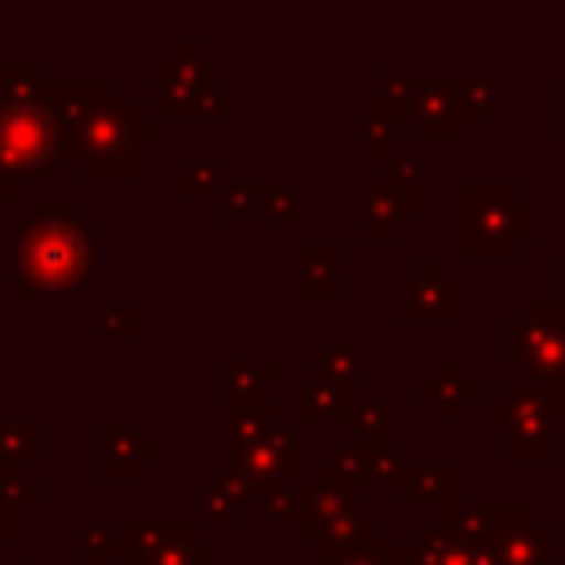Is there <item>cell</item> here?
Here are the masks:
<instances>
[{
  "label": "cell",
  "instance_id": "obj_36",
  "mask_svg": "<svg viewBox=\"0 0 565 565\" xmlns=\"http://www.w3.org/2000/svg\"><path fill=\"white\" fill-rule=\"evenodd\" d=\"M238 499L225 490V486H216V481H207L203 490H199V521H212V525H221V521H234L238 516Z\"/></svg>",
  "mask_w": 565,
  "mask_h": 565
},
{
  "label": "cell",
  "instance_id": "obj_21",
  "mask_svg": "<svg viewBox=\"0 0 565 565\" xmlns=\"http://www.w3.org/2000/svg\"><path fill=\"white\" fill-rule=\"evenodd\" d=\"M402 455H397V446H384V441H353V446H344L335 459H331V468L340 472V477H349L353 486H366V481H393L397 472H402Z\"/></svg>",
  "mask_w": 565,
  "mask_h": 565
},
{
  "label": "cell",
  "instance_id": "obj_25",
  "mask_svg": "<svg viewBox=\"0 0 565 565\" xmlns=\"http://www.w3.org/2000/svg\"><path fill=\"white\" fill-rule=\"evenodd\" d=\"M75 552L84 561H102V565H115V561H128L124 552V525H102V521H88L75 530Z\"/></svg>",
  "mask_w": 565,
  "mask_h": 565
},
{
  "label": "cell",
  "instance_id": "obj_28",
  "mask_svg": "<svg viewBox=\"0 0 565 565\" xmlns=\"http://www.w3.org/2000/svg\"><path fill=\"white\" fill-rule=\"evenodd\" d=\"M455 106L463 119H499L503 115V93L494 79H459L455 84Z\"/></svg>",
  "mask_w": 565,
  "mask_h": 565
},
{
  "label": "cell",
  "instance_id": "obj_18",
  "mask_svg": "<svg viewBox=\"0 0 565 565\" xmlns=\"http://www.w3.org/2000/svg\"><path fill=\"white\" fill-rule=\"evenodd\" d=\"M402 225H406V212L393 199V190L380 177H366L358 185V234L366 243H393L402 234Z\"/></svg>",
  "mask_w": 565,
  "mask_h": 565
},
{
  "label": "cell",
  "instance_id": "obj_10",
  "mask_svg": "<svg viewBox=\"0 0 565 565\" xmlns=\"http://www.w3.org/2000/svg\"><path fill=\"white\" fill-rule=\"evenodd\" d=\"M397 499L402 503H433L437 508V525L455 530L459 512H463V468L455 459L441 463H402V472L393 477Z\"/></svg>",
  "mask_w": 565,
  "mask_h": 565
},
{
  "label": "cell",
  "instance_id": "obj_12",
  "mask_svg": "<svg viewBox=\"0 0 565 565\" xmlns=\"http://www.w3.org/2000/svg\"><path fill=\"white\" fill-rule=\"evenodd\" d=\"M230 468H238L256 490L274 486V481H296L300 468V450H296V433L287 424H278L269 437H260L252 450H243L238 459H230Z\"/></svg>",
  "mask_w": 565,
  "mask_h": 565
},
{
  "label": "cell",
  "instance_id": "obj_4",
  "mask_svg": "<svg viewBox=\"0 0 565 565\" xmlns=\"http://www.w3.org/2000/svg\"><path fill=\"white\" fill-rule=\"evenodd\" d=\"M499 358L516 380L565 388V300H521L499 322Z\"/></svg>",
  "mask_w": 565,
  "mask_h": 565
},
{
  "label": "cell",
  "instance_id": "obj_35",
  "mask_svg": "<svg viewBox=\"0 0 565 565\" xmlns=\"http://www.w3.org/2000/svg\"><path fill=\"white\" fill-rule=\"evenodd\" d=\"M260 216H282V221H296L300 216V190L296 185H282V181H260Z\"/></svg>",
  "mask_w": 565,
  "mask_h": 565
},
{
  "label": "cell",
  "instance_id": "obj_24",
  "mask_svg": "<svg viewBox=\"0 0 565 565\" xmlns=\"http://www.w3.org/2000/svg\"><path fill=\"white\" fill-rule=\"evenodd\" d=\"M40 455V424L9 419L0 424V472H22Z\"/></svg>",
  "mask_w": 565,
  "mask_h": 565
},
{
  "label": "cell",
  "instance_id": "obj_3",
  "mask_svg": "<svg viewBox=\"0 0 565 565\" xmlns=\"http://www.w3.org/2000/svg\"><path fill=\"white\" fill-rule=\"evenodd\" d=\"M543 234V203L516 177L459 181V260H516Z\"/></svg>",
  "mask_w": 565,
  "mask_h": 565
},
{
  "label": "cell",
  "instance_id": "obj_30",
  "mask_svg": "<svg viewBox=\"0 0 565 565\" xmlns=\"http://www.w3.org/2000/svg\"><path fill=\"white\" fill-rule=\"evenodd\" d=\"M318 561L322 565H397L388 543H322Z\"/></svg>",
  "mask_w": 565,
  "mask_h": 565
},
{
  "label": "cell",
  "instance_id": "obj_38",
  "mask_svg": "<svg viewBox=\"0 0 565 565\" xmlns=\"http://www.w3.org/2000/svg\"><path fill=\"white\" fill-rule=\"evenodd\" d=\"M0 499H9L13 508L18 503H35L40 499V481L22 477V472H0Z\"/></svg>",
  "mask_w": 565,
  "mask_h": 565
},
{
  "label": "cell",
  "instance_id": "obj_43",
  "mask_svg": "<svg viewBox=\"0 0 565 565\" xmlns=\"http://www.w3.org/2000/svg\"><path fill=\"white\" fill-rule=\"evenodd\" d=\"M556 406H561V419H565V388H556Z\"/></svg>",
  "mask_w": 565,
  "mask_h": 565
},
{
  "label": "cell",
  "instance_id": "obj_14",
  "mask_svg": "<svg viewBox=\"0 0 565 565\" xmlns=\"http://www.w3.org/2000/svg\"><path fill=\"white\" fill-rule=\"evenodd\" d=\"M415 397L428 402V406H437V415H441L446 424H455V419L481 397V380L463 375V362H459V358H441L437 371L415 384Z\"/></svg>",
  "mask_w": 565,
  "mask_h": 565
},
{
  "label": "cell",
  "instance_id": "obj_32",
  "mask_svg": "<svg viewBox=\"0 0 565 565\" xmlns=\"http://www.w3.org/2000/svg\"><path fill=\"white\" fill-rule=\"evenodd\" d=\"M0 84L4 97H40V62L35 57H0Z\"/></svg>",
  "mask_w": 565,
  "mask_h": 565
},
{
  "label": "cell",
  "instance_id": "obj_41",
  "mask_svg": "<svg viewBox=\"0 0 565 565\" xmlns=\"http://www.w3.org/2000/svg\"><path fill=\"white\" fill-rule=\"evenodd\" d=\"M556 132L565 137V79H561V88H556Z\"/></svg>",
  "mask_w": 565,
  "mask_h": 565
},
{
  "label": "cell",
  "instance_id": "obj_11",
  "mask_svg": "<svg viewBox=\"0 0 565 565\" xmlns=\"http://www.w3.org/2000/svg\"><path fill=\"white\" fill-rule=\"evenodd\" d=\"M282 424V406L260 397V402H247V406H221V424H216V450H221V463L238 459L243 450H252L260 437H269L274 428Z\"/></svg>",
  "mask_w": 565,
  "mask_h": 565
},
{
  "label": "cell",
  "instance_id": "obj_13",
  "mask_svg": "<svg viewBox=\"0 0 565 565\" xmlns=\"http://www.w3.org/2000/svg\"><path fill=\"white\" fill-rule=\"evenodd\" d=\"M97 441H102V463H97L102 481H132L141 472V463H150L159 455V441H150V437H141L115 419L97 424Z\"/></svg>",
  "mask_w": 565,
  "mask_h": 565
},
{
  "label": "cell",
  "instance_id": "obj_1",
  "mask_svg": "<svg viewBox=\"0 0 565 565\" xmlns=\"http://www.w3.org/2000/svg\"><path fill=\"white\" fill-rule=\"evenodd\" d=\"M44 102L62 128L66 159L88 181H132L137 146L154 137V119L137 110V102L119 97L115 79H53L44 84Z\"/></svg>",
  "mask_w": 565,
  "mask_h": 565
},
{
  "label": "cell",
  "instance_id": "obj_7",
  "mask_svg": "<svg viewBox=\"0 0 565 565\" xmlns=\"http://www.w3.org/2000/svg\"><path fill=\"white\" fill-rule=\"evenodd\" d=\"M159 84H163V97L154 106L159 119H207V115L234 119L238 115V106L216 93V62L203 57L194 40H181L177 57L159 62Z\"/></svg>",
  "mask_w": 565,
  "mask_h": 565
},
{
  "label": "cell",
  "instance_id": "obj_37",
  "mask_svg": "<svg viewBox=\"0 0 565 565\" xmlns=\"http://www.w3.org/2000/svg\"><path fill=\"white\" fill-rule=\"evenodd\" d=\"M358 340H331L322 353H318V371L322 375H358Z\"/></svg>",
  "mask_w": 565,
  "mask_h": 565
},
{
  "label": "cell",
  "instance_id": "obj_23",
  "mask_svg": "<svg viewBox=\"0 0 565 565\" xmlns=\"http://www.w3.org/2000/svg\"><path fill=\"white\" fill-rule=\"evenodd\" d=\"M282 366L278 362H243V358H225L221 362V406H247V402H260V384L274 380Z\"/></svg>",
  "mask_w": 565,
  "mask_h": 565
},
{
  "label": "cell",
  "instance_id": "obj_42",
  "mask_svg": "<svg viewBox=\"0 0 565 565\" xmlns=\"http://www.w3.org/2000/svg\"><path fill=\"white\" fill-rule=\"evenodd\" d=\"M556 287H561V291H556V300H565V260L556 265Z\"/></svg>",
  "mask_w": 565,
  "mask_h": 565
},
{
  "label": "cell",
  "instance_id": "obj_26",
  "mask_svg": "<svg viewBox=\"0 0 565 565\" xmlns=\"http://www.w3.org/2000/svg\"><path fill=\"white\" fill-rule=\"evenodd\" d=\"M353 424H358L362 441H384V446H393V441H397V428H402V406H397L393 397H371V402L358 406Z\"/></svg>",
  "mask_w": 565,
  "mask_h": 565
},
{
  "label": "cell",
  "instance_id": "obj_22",
  "mask_svg": "<svg viewBox=\"0 0 565 565\" xmlns=\"http://www.w3.org/2000/svg\"><path fill=\"white\" fill-rule=\"evenodd\" d=\"M512 512H516V499H477V503H463V512L455 521V534L468 547H490L499 539V530L512 521Z\"/></svg>",
  "mask_w": 565,
  "mask_h": 565
},
{
  "label": "cell",
  "instance_id": "obj_15",
  "mask_svg": "<svg viewBox=\"0 0 565 565\" xmlns=\"http://www.w3.org/2000/svg\"><path fill=\"white\" fill-rule=\"evenodd\" d=\"M411 124H415L428 141H455L459 128H463V115H459V106H455V84H441V79H415Z\"/></svg>",
  "mask_w": 565,
  "mask_h": 565
},
{
  "label": "cell",
  "instance_id": "obj_20",
  "mask_svg": "<svg viewBox=\"0 0 565 565\" xmlns=\"http://www.w3.org/2000/svg\"><path fill=\"white\" fill-rule=\"evenodd\" d=\"M397 146H402V119H397L380 97H366V102L358 106V154L384 168L388 159L402 154Z\"/></svg>",
  "mask_w": 565,
  "mask_h": 565
},
{
  "label": "cell",
  "instance_id": "obj_40",
  "mask_svg": "<svg viewBox=\"0 0 565 565\" xmlns=\"http://www.w3.org/2000/svg\"><path fill=\"white\" fill-rule=\"evenodd\" d=\"M190 565H216V543H212V539H203V543H199V552H194V561H190Z\"/></svg>",
  "mask_w": 565,
  "mask_h": 565
},
{
  "label": "cell",
  "instance_id": "obj_8",
  "mask_svg": "<svg viewBox=\"0 0 565 565\" xmlns=\"http://www.w3.org/2000/svg\"><path fill=\"white\" fill-rule=\"evenodd\" d=\"M494 565H561V525L534 499H516L512 521L494 539Z\"/></svg>",
  "mask_w": 565,
  "mask_h": 565
},
{
  "label": "cell",
  "instance_id": "obj_44",
  "mask_svg": "<svg viewBox=\"0 0 565 565\" xmlns=\"http://www.w3.org/2000/svg\"><path fill=\"white\" fill-rule=\"evenodd\" d=\"M62 565H102V561H84V556H75V561H62Z\"/></svg>",
  "mask_w": 565,
  "mask_h": 565
},
{
  "label": "cell",
  "instance_id": "obj_29",
  "mask_svg": "<svg viewBox=\"0 0 565 565\" xmlns=\"http://www.w3.org/2000/svg\"><path fill=\"white\" fill-rule=\"evenodd\" d=\"M216 185H221V163H216L212 154H190V159L181 163V177H177V194H181L185 203H199V199H207Z\"/></svg>",
  "mask_w": 565,
  "mask_h": 565
},
{
  "label": "cell",
  "instance_id": "obj_27",
  "mask_svg": "<svg viewBox=\"0 0 565 565\" xmlns=\"http://www.w3.org/2000/svg\"><path fill=\"white\" fill-rule=\"evenodd\" d=\"M380 181H384V185L393 190V199L402 203L406 225L419 221V163L406 159V154H397V159H388V163L380 168Z\"/></svg>",
  "mask_w": 565,
  "mask_h": 565
},
{
  "label": "cell",
  "instance_id": "obj_33",
  "mask_svg": "<svg viewBox=\"0 0 565 565\" xmlns=\"http://www.w3.org/2000/svg\"><path fill=\"white\" fill-rule=\"evenodd\" d=\"M256 508L274 521H296L300 525V490L296 481H274V486H260L256 490Z\"/></svg>",
  "mask_w": 565,
  "mask_h": 565
},
{
  "label": "cell",
  "instance_id": "obj_2",
  "mask_svg": "<svg viewBox=\"0 0 565 565\" xmlns=\"http://www.w3.org/2000/svg\"><path fill=\"white\" fill-rule=\"evenodd\" d=\"M97 265L93 230L79 221L75 199H40L35 216L18 230V296H71Z\"/></svg>",
  "mask_w": 565,
  "mask_h": 565
},
{
  "label": "cell",
  "instance_id": "obj_5",
  "mask_svg": "<svg viewBox=\"0 0 565 565\" xmlns=\"http://www.w3.org/2000/svg\"><path fill=\"white\" fill-rule=\"evenodd\" d=\"M499 459L503 463H556L561 459L556 388H543L516 375L499 384Z\"/></svg>",
  "mask_w": 565,
  "mask_h": 565
},
{
  "label": "cell",
  "instance_id": "obj_39",
  "mask_svg": "<svg viewBox=\"0 0 565 565\" xmlns=\"http://www.w3.org/2000/svg\"><path fill=\"white\" fill-rule=\"evenodd\" d=\"M13 539H18V508L0 499V543H13Z\"/></svg>",
  "mask_w": 565,
  "mask_h": 565
},
{
  "label": "cell",
  "instance_id": "obj_19",
  "mask_svg": "<svg viewBox=\"0 0 565 565\" xmlns=\"http://www.w3.org/2000/svg\"><path fill=\"white\" fill-rule=\"evenodd\" d=\"M124 525V552L132 565L141 561H154L172 547H185V543H199V525L194 521H119Z\"/></svg>",
  "mask_w": 565,
  "mask_h": 565
},
{
  "label": "cell",
  "instance_id": "obj_34",
  "mask_svg": "<svg viewBox=\"0 0 565 565\" xmlns=\"http://www.w3.org/2000/svg\"><path fill=\"white\" fill-rule=\"evenodd\" d=\"M260 181H238V185H230L225 194H221V203H216V216L221 221H243V216H260Z\"/></svg>",
  "mask_w": 565,
  "mask_h": 565
},
{
  "label": "cell",
  "instance_id": "obj_17",
  "mask_svg": "<svg viewBox=\"0 0 565 565\" xmlns=\"http://www.w3.org/2000/svg\"><path fill=\"white\" fill-rule=\"evenodd\" d=\"M362 406L358 375H313L300 388V419H353Z\"/></svg>",
  "mask_w": 565,
  "mask_h": 565
},
{
  "label": "cell",
  "instance_id": "obj_31",
  "mask_svg": "<svg viewBox=\"0 0 565 565\" xmlns=\"http://www.w3.org/2000/svg\"><path fill=\"white\" fill-rule=\"evenodd\" d=\"M141 327V305L137 300H102L97 309V331L110 340H132Z\"/></svg>",
  "mask_w": 565,
  "mask_h": 565
},
{
  "label": "cell",
  "instance_id": "obj_6",
  "mask_svg": "<svg viewBox=\"0 0 565 565\" xmlns=\"http://www.w3.org/2000/svg\"><path fill=\"white\" fill-rule=\"evenodd\" d=\"M62 159H66V146L44 102V88L40 97H0V177L22 185V177L53 172Z\"/></svg>",
  "mask_w": 565,
  "mask_h": 565
},
{
  "label": "cell",
  "instance_id": "obj_9",
  "mask_svg": "<svg viewBox=\"0 0 565 565\" xmlns=\"http://www.w3.org/2000/svg\"><path fill=\"white\" fill-rule=\"evenodd\" d=\"M397 318L402 322H459L463 291L437 260H415V274L397 282Z\"/></svg>",
  "mask_w": 565,
  "mask_h": 565
},
{
  "label": "cell",
  "instance_id": "obj_45",
  "mask_svg": "<svg viewBox=\"0 0 565 565\" xmlns=\"http://www.w3.org/2000/svg\"><path fill=\"white\" fill-rule=\"evenodd\" d=\"M18 565H35V561H18Z\"/></svg>",
  "mask_w": 565,
  "mask_h": 565
},
{
  "label": "cell",
  "instance_id": "obj_16",
  "mask_svg": "<svg viewBox=\"0 0 565 565\" xmlns=\"http://www.w3.org/2000/svg\"><path fill=\"white\" fill-rule=\"evenodd\" d=\"M296 282L305 300H335L340 296V243L305 238L296 252Z\"/></svg>",
  "mask_w": 565,
  "mask_h": 565
}]
</instances>
